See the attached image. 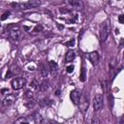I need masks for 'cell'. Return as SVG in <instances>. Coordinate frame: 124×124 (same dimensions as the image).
I'll return each mask as SVG.
<instances>
[{
    "label": "cell",
    "mask_w": 124,
    "mask_h": 124,
    "mask_svg": "<svg viewBox=\"0 0 124 124\" xmlns=\"http://www.w3.org/2000/svg\"><path fill=\"white\" fill-rule=\"evenodd\" d=\"M8 91H9L8 89H2V90H1V92H2V93H4V92H8Z\"/></svg>",
    "instance_id": "28"
},
{
    "label": "cell",
    "mask_w": 124,
    "mask_h": 124,
    "mask_svg": "<svg viewBox=\"0 0 124 124\" xmlns=\"http://www.w3.org/2000/svg\"><path fill=\"white\" fill-rule=\"evenodd\" d=\"M66 71H67V73H69V74L73 73V71H74V66H73V65L68 66V67L66 68Z\"/></svg>",
    "instance_id": "24"
},
{
    "label": "cell",
    "mask_w": 124,
    "mask_h": 124,
    "mask_svg": "<svg viewBox=\"0 0 124 124\" xmlns=\"http://www.w3.org/2000/svg\"><path fill=\"white\" fill-rule=\"evenodd\" d=\"M118 20H119V22H120V23H124V16H123V15H120V16H119Z\"/></svg>",
    "instance_id": "26"
},
{
    "label": "cell",
    "mask_w": 124,
    "mask_h": 124,
    "mask_svg": "<svg viewBox=\"0 0 124 124\" xmlns=\"http://www.w3.org/2000/svg\"><path fill=\"white\" fill-rule=\"evenodd\" d=\"M34 120H35V122H36V124H43L44 123V118H43V116L40 114V113H35V115H34Z\"/></svg>",
    "instance_id": "12"
},
{
    "label": "cell",
    "mask_w": 124,
    "mask_h": 124,
    "mask_svg": "<svg viewBox=\"0 0 124 124\" xmlns=\"http://www.w3.org/2000/svg\"><path fill=\"white\" fill-rule=\"evenodd\" d=\"M26 83V80L25 78H16L12 80V87L16 90H18V89H21Z\"/></svg>",
    "instance_id": "2"
},
{
    "label": "cell",
    "mask_w": 124,
    "mask_h": 124,
    "mask_svg": "<svg viewBox=\"0 0 124 124\" xmlns=\"http://www.w3.org/2000/svg\"><path fill=\"white\" fill-rule=\"evenodd\" d=\"M87 57H88L89 61L91 62V64L93 66H96L100 62V55H99V53L97 51H92V52L88 53Z\"/></svg>",
    "instance_id": "5"
},
{
    "label": "cell",
    "mask_w": 124,
    "mask_h": 124,
    "mask_svg": "<svg viewBox=\"0 0 124 124\" xmlns=\"http://www.w3.org/2000/svg\"><path fill=\"white\" fill-rule=\"evenodd\" d=\"M88 104H89L88 96H87V95H86V96L84 95L83 98H82V101L79 102V108H80V110H81L82 112L86 111V109H87V108H88Z\"/></svg>",
    "instance_id": "10"
},
{
    "label": "cell",
    "mask_w": 124,
    "mask_h": 124,
    "mask_svg": "<svg viewBox=\"0 0 124 124\" xmlns=\"http://www.w3.org/2000/svg\"><path fill=\"white\" fill-rule=\"evenodd\" d=\"M91 124H100V120H99V118L95 117V118L92 120V123H91Z\"/></svg>",
    "instance_id": "25"
},
{
    "label": "cell",
    "mask_w": 124,
    "mask_h": 124,
    "mask_svg": "<svg viewBox=\"0 0 124 124\" xmlns=\"http://www.w3.org/2000/svg\"><path fill=\"white\" fill-rule=\"evenodd\" d=\"M9 16H10V12H5V13L2 15V16L0 17V19H1V20H5V19L8 18Z\"/></svg>",
    "instance_id": "23"
},
{
    "label": "cell",
    "mask_w": 124,
    "mask_h": 124,
    "mask_svg": "<svg viewBox=\"0 0 124 124\" xmlns=\"http://www.w3.org/2000/svg\"><path fill=\"white\" fill-rule=\"evenodd\" d=\"M41 73H42V76L44 77V78H46L47 77V75H48V71H47V68H46V66L45 65V64H41Z\"/></svg>",
    "instance_id": "13"
},
{
    "label": "cell",
    "mask_w": 124,
    "mask_h": 124,
    "mask_svg": "<svg viewBox=\"0 0 124 124\" xmlns=\"http://www.w3.org/2000/svg\"><path fill=\"white\" fill-rule=\"evenodd\" d=\"M50 104H51V101L48 98H44L40 102V105L43 106V107H48V106H50Z\"/></svg>",
    "instance_id": "15"
},
{
    "label": "cell",
    "mask_w": 124,
    "mask_h": 124,
    "mask_svg": "<svg viewBox=\"0 0 124 124\" xmlns=\"http://www.w3.org/2000/svg\"><path fill=\"white\" fill-rule=\"evenodd\" d=\"M43 29H44V27H43L41 24H38V25L35 26V28H34V32H41V31H43Z\"/></svg>",
    "instance_id": "20"
},
{
    "label": "cell",
    "mask_w": 124,
    "mask_h": 124,
    "mask_svg": "<svg viewBox=\"0 0 124 124\" xmlns=\"http://www.w3.org/2000/svg\"><path fill=\"white\" fill-rule=\"evenodd\" d=\"M40 5V2L39 1H28V2H25V3H19V4H16V6H18L19 8H22V9H29V8H35L37 6Z\"/></svg>",
    "instance_id": "8"
},
{
    "label": "cell",
    "mask_w": 124,
    "mask_h": 124,
    "mask_svg": "<svg viewBox=\"0 0 124 124\" xmlns=\"http://www.w3.org/2000/svg\"><path fill=\"white\" fill-rule=\"evenodd\" d=\"M34 105H35V103H34V101L31 100V99H29L28 101H26V102L24 103V106H25L26 108H31L32 107H34Z\"/></svg>",
    "instance_id": "17"
},
{
    "label": "cell",
    "mask_w": 124,
    "mask_h": 124,
    "mask_svg": "<svg viewBox=\"0 0 124 124\" xmlns=\"http://www.w3.org/2000/svg\"><path fill=\"white\" fill-rule=\"evenodd\" d=\"M21 124H29V123H28V122H22Z\"/></svg>",
    "instance_id": "31"
},
{
    "label": "cell",
    "mask_w": 124,
    "mask_h": 124,
    "mask_svg": "<svg viewBox=\"0 0 124 124\" xmlns=\"http://www.w3.org/2000/svg\"><path fill=\"white\" fill-rule=\"evenodd\" d=\"M70 98H71V100L73 101V103H74L75 105L79 104L80 98H81V93H80V91H79V90H77V89L73 90V91L70 93Z\"/></svg>",
    "instance_id": "6"
},
{
    "label": "cell",
    "mask_w": 124,
    "mask_h": 124,
    "mask_svg": "<svg viewBox=\"0 0 124 124\" xmlns=\"http://www.w3.org/2000/svg\"><path fill=\"white\" fill-rule=\"evenodd\" d=\"M39 84L37 83V81L36 80H33L31 83H30V89H33V90H36V89H38L39 88V86H38Z\"/></svg>",
    "instance_id": "19"
},
{
    "label": "cell",
    "mask_w": 124,
    "mask_h": 124,
    "mask_svg": "<svg viewBox=\"0 0 124 124\" xmlns=\"http://www.w3.org/2000/svg\"><path fill=\"white\" fill-rule=\"evenodd\" d=\"M48 81H46V80H44L42 83H41V85H40V89H41V91L42 92H46L47 89H48Z\"/></svg>",
    "instance_id": "14"
},
{
    "label": "cell",
    "mask_w": 124,
    "mask_h": 124,
    "mask_svg": "<svg viewBox=\"0 0 124 124\" xmlns=\"http://www.w3.org/2000/svg\"><path fill=\"white\" fill-rule=\"evenodd\" d=\"M70 5H72L74 8H79L81 6V3L79 1H70Z\"/></svg>",
    "instance_id": "18"
},
{
    "label": "cell",
    "mask_w": 124,
    "mask_h": 124,
    "mask_svg": "<svg viewBox=\"0 0 124 124\" xmlns=\"http://www.w3.org/2000/svg\"><path fill=\"white\" fill-rule=\"evenodd\" d=\"M109 32H110L109 21L106 20V21H104L101 24V27H100V40L102 42L106 41L107 38H108V36L109 35Z\"/></svg>",
    "instance_id": "1"
},
{
    "label": "cell",
    "mask_w": 124,
    "mask_h": 124,
    "mask_svg": "<svg viewBox=\"0 0 124 124\" xmlns=\"http://www.w3.org/2000/svg\"><path fill=\"white\" fill-rule=\"evenodd\" d=\"M75 56H76L75 52L73 50H69L67 52V54H66V58H65L66 59V62H72L75 59Z\"/></svg>",
    "instance_id": "11"
},
{
    "label": "cell",
    "mask_w": 124,
    "mask_h": 124,
    "mask_svg": "<svg viewBox=\"0 0 124 124\" xmlns=\"http://www.w3.org/2000/svg\"><path fill=\"white\" fill-rule=\"evenodd\" d=\"M48 67H49V71H50V74L53 76V77H56L57 74H58V71H59V67L57 65V63L53 60L49 61L48 62Z\"/></svg>",
    "instance_id": "9"
},
{
    "label": "cell",
    "mask_w": 124,
    "mask_h": 124,
    "mask_svg": "<svg viewBox=\"0 0 124 124\" xmlns=\"http://www.w3.org/2000/svg\"><path fill=\"white\" fill-rule=\"evenodd\" d=\"M59 94H60V90H57V91H56V95H57V96H58V95H59Z\"/></svg>",
    "instance_id": "29"
},
{
    "label": "cell",
    "mask_w": 124,
    "mask_h": 124,
    "mask_svg": "<svg viewBox=\"0 0 124 124\" xmlns=\"http://www.w3.org/2000/svg\"><path fill=\"white\" fill-rule=\"evenodd\" d=\"M67 46H75V39H71V41H68L65 43Z\"/></svg>",
    "instance_id": "21"
},
{
    "label": "cell",
    "mask_w": 124,
    "mask_h": 124,
    "mask_svg": "<svg viewBox=\"0 0 124 124\" xmlns=\"http://www.w3.org/2000/svg\"><path fill=\"white\" fill-rule=\"evenodd\" d=\"M79 78H80L81 81H85V79H86V73H85V69L84 68L80 69V76H79Z\"/></svg>",
    "instance_id": "16"
},
{
    "label": "cell",
    "mask_w": 124,
    "mask_h": 124,
    "mask_svg": "<svg viewBox=\"0 0 124 124\" xmlns=\"http://www.w3.org/2000/svg\"><path fill=\"white\" fill-rule=\"evenodd\" d=\"M16 100V95L14 94V93H10V94H8V95L3 99L2 105L5 106V107L10 106V105H12L13 103H15Z\"/></svg>",
    "instance_id": "7"
},
{
    "label": "cell",
    "mask_w": 124,
    "mask_h": 124,
    "mask_svg": "<svg viewBox=\"0 0 124 124\" xmlns=\"http://www.w3.org/2000/svg\"><path fill=\"white\" fill-rule=\"evenodd\" d=\"M115 34H118V29H115Z\"/></svg>",
    "instance_id": "30"
},
{
    "label": "cell",
    "mask_w": 124,
    "mask_h": 124,
    "mask_svg": "<svg viewBox=\"0 0 124 124\" xmlns=\"http://www.w3.org/2000/svg\"><path fill=\"white\" fill-rule=\"evenodd\" d=\"M33 91L32 90H27L26 91V94H25V96H26V98H28V99H31V98H33Z\"/></svg>",
    "instance_id": "22"
},
{
    "label": "cell",
    "mask_w": 124,
    "mask_h": 124,
    "mask_svg": "<svg viewBox=\"0 0 124 124\" xmlns=\"http://www.w3.org/2000/svg\"><path fill=\"white\" fill-rule=\"evenodd\" d=\"M102 107H103V95L98 94L93 99V108L95 110H99L102 108Z\"/></svg>",
    "instance_id": "3"
},
{
    "label": "cell",
    "mask_w": 124,
    "mask_h": 124,
    "mask_svg": "<svg viewBox=\"0 0 124 124\" xmlns=\"http://www.w3.org/2000/svg\"><path fill=\"white\" fill-rule=\"evenodd\" d=\"M47 124H58V123H57L56 121H54V120H49Z\"/></svg>",
    "instance_id": "27"
},
{
    "label": "cell",
    "mask_w": 124,
    "mask_h": 124,
    "mask_svg": "<svg viewBox=\"0 0 124 124\" xmlns=\"http://www.w3.org/2000/svg\"><path fill=\"white\" fill-rule=\"evenodd\" d=\"M9 34H10V37L13 39V40H19L22 36V33L20 31V29L18 27H14L12 29L9 30Z\"/></svg>",
    "instance_id": "4"
}]
</instances>
